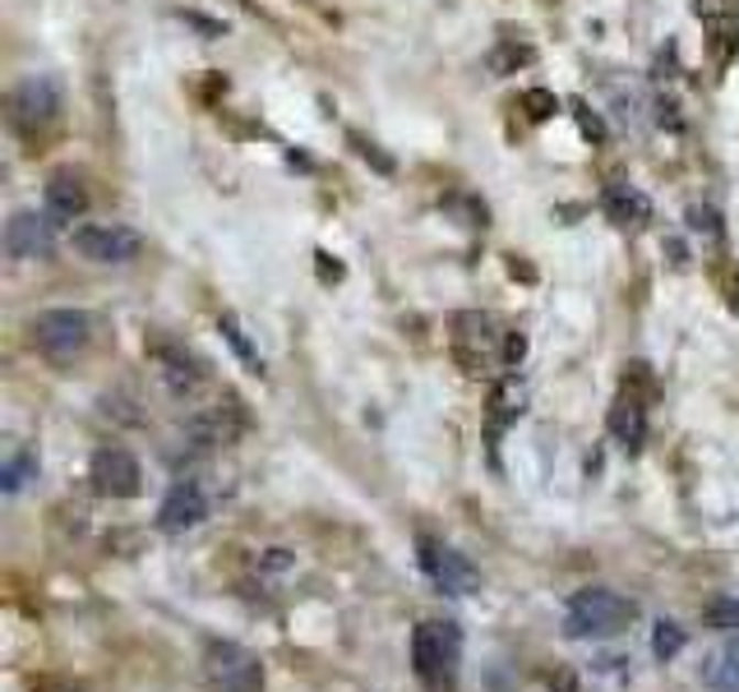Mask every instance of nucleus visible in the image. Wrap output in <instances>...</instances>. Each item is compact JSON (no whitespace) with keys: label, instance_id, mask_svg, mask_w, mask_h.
Here are the masks:
<instances>
[{"label":"nucleus","instance_id":"nucleus-1","mask_svg":"<svg viewBox=\"0 0 739 692\" xmlns=\"http://www.w3.org/2000/svg\"><path fill=\"white\" fill-rule=\"evenodd\" d=\"M412 670L431 692H453L463 679V628L448 618H425L412 633Z\"/></svg>","mask_w":739,"mask_h":692},{"label":"nucleus","instance_id":"nucleus-2","mask_svg":"<svg viewBox=\"0 0 739 692\" xmlns=\"http://www.w3.org/2000/svg\"><path fill=\"white\" fill-rule=\"evenodd\" d=\"M633 618H638V605L629 601V595L606 591V586L574 591L568 605H564L568 637H615V633H624Z\"/></svg>","mask_w":739,"mask_h":692},{"label":"nucleus","instance_id":"nucleus-3","mask_svg":"<svg viewBox=\"0 0 739 692\" xmlns=\"http://www.w3.org/2000/svg\"><path fill=\"white\" fill-rule=\"evenodd\" d=\"M204 679L213 692H264V660L241 641H208Z\"/></svg>","mask_w":739,"mask_h":692},{"label":"nucleus","instance_id":"nucleus-4","mask_svg":"<svg viewBox=\"0 0 739 692\" xmlns=\"http://www.w3.org/2000/svg\"><path fill=\"white\" fill-rule=\"evenodd\" d=\"M61 84L56 75H23L10 92V121L23 134H42L61 121Z\"/></svg>","mask_w":739,"mask_h":692},{"label":"nucleus","instance_id":"nucleus-5","mask_svg":"<svg viewBox=\"0 0 739 692\" xmlns=\"http://www.w3.org/2000/svg\"><path fill=\"white\" fill-rule=\"evenodd\" d=\"M88 338H93V323L84 309H42L33 319V347L46 361H75L88 347Z\"/></svg>","mask_w":739,"mask_h":692},{"label":"nucleus","instance_id":"nucleus-6","mask_svg":"<svg viewBox=\"0 0 739 692\" xmlns=\"http://www.w3.org/2000/svg\"><path fill=\"white\" fill-rule=\"evenodd\" d=\"M416 554H421V572L431 578L435 591L444 595H471L476 586H481V572L471 568L467 554H458L453 545L444 540H431V536H421L416 540Z\"/></svg>","mask_w":739,"mask_h":692},{"label":"nucleus","instance_id":"nucleus-7","mask_svg":"<svg viewBox=\"0 0 739 692\" xmlns=\"http://www.w3.org/2000/svg\"><path fill=\"white\" fill-rule=\"evenodd\" d=\"M75 250L84 259H93V264H130V259H139V250H144V241H139V231L130 227H116V222H88V227H75Z\"/></svg>","mask_w":739,"mask_h":692},{"label":"nucleus","instance_id":"nucleus-8","mask_svg":"<svg viewBox=\"0 0 739 692\" xmlns=\"http://www.w3.org/2000/svg\"><path fill=\"white\" fill-rule=\"evenodd\" d=\"M88 481L102 498H134L139 485H144V471H139L134 452L126 448H98L88 462Z\"/></svg>","mask_w":739,"mask_h":692},{"label":"nucleus","instance_id":"nucleus-9","mask_svg":"<svg viewBox=\"0 0 739 692\" xmlns=\"http://www.w3.org/2000/svg\"><path fill=\"white\" fill-rule=\"evenodd\" d=\"M56 250V218L23 208L6 222V254L10 259H52Z\"/></svg>","mask_w":739,"mask_h":692},{"label":"nucleus","instance_id":"nucleus-10","mask_svg":"<svg viewBox=\"0 0 739 692\" xmlns=\"http://www.w3.org/2000/svg\"><path fill=\"white\" fill-rule=\"evenodd\" d=\"M204 517H208V498H204L199 481H176L157 508V527L166 536H185V531H195Z\"/></svg>","mask_w":739,"mask_h":692},{"label":"nucleus","instance_id":"nucleus-11","mask_svg":"<svg viewBox=\"0 0 739 692\" xmlns=\"http://www.w3.org/2000/svg\"><path fill=\"white\" fill-rule=\"evenodd\" d=\"M458 338H453V351H458V361L467 365V374H486L481 365L495 361V342H499V332L486 315H458Z\"/></svg>","mask_w":739,"mask_h":692},{"label":"nucleus","instance_id":"nucleus-12","mask_svg":"<svg viewBox=\"0 0 739 692\" xmlns=\"http://www.w3.org/2000/svg\"><path fill=\"white\" fill-rule=\"evenodd\" d=\"M84 208H88V189L75 172H56L52 180H46V212H52L56 222L84 218Z\"/></svg>","mask_w":739,"mask_h":692},{"label":"nucleus","instance_id":"nucleus-13","mask_svg":"<svg viewBox=\"0 0 739 692\" xmlns=\"http://www.w3.org/2000/svg\"><path fill=\"white\" fill-rule=\"evenodd\" d=\"M606 425H610L615 443H624L629 452H638L642 443H648V411H642L638 397H619L610 407V416H606Z\"/></svg>","mask_w":739,"mask_h":692},{"label":"nucleus","instance_id":"nucleus-14","mask_svg":"<svg viewBox=\"0 0 739 692\" xmlns=\"http://www.w3.org/2000/svg\"><path fill=\"white\" fill-rule=\"evenodd\" d=\"M703 683L711 692H739V633L703 660Z\"/></svg>","mask_w":739,"mask_h":692},{"label":"nucleus","instance_id":"nucleus-15","mask_svg":"<svg viewBox=\"0 0 739 692\" xmlns=\"http://www.w3.org/2000/svg\"><path fill=\"white\" fill-rule=\"evenodd\" d=\"M606 212H610L619 227H638V222H648L652 204L642 199L638 189H629V185H610V189H606Z\"/></svg>","mask_w":739,"mask_h":692},{"label":"nucleus","instance_id":"nucleus-16","mask_svg":"<svg viewBox=\"0 0 739 692\" xmlns=\"http://www.w3.org/2000/svg\"><path fill=\"white\" fill-rule=\"evenodd\" d=\"M703 624L717 633H739V595H717V601L703 609Z\"/></svg>","mask_w":739,"mask_h":692},{"label":"nucleus","instance_id":"nucleus-17","mask_svg":"<svg viewBox=\"0 0 739 692\" xmlns=\"http://www.w3.org/2000/svg\"><path fill=\"white\" fill-rule=\"evenodd\" d=\"M684 641H688V633L680 624H671V618H661L656 633H652V656L656 660H675L684 651Z\"/></svg>","mask_w":739,"mask_h":692},{"label":"nucleus","instance_id":"nucleus-18","mask_svg":"<svg viewBox=\"0 0 739 692\" xmlns=\"http://www.w3.org/2000/svg\"><path fill=\"white\" fill-rule=\"evenodd\" d=\"M522 397H528V393H522V384H518V378H504V384L495 388V397H490V407H495V420L504 425V420L522 416Z\"/></svg>","mask_w":739,"mask_h":692},{"label":"nucleus","instance_id":"nucleus-19","mask_svg":"<svg viewBox=\"0 0 739 692\" xmlns=\"http://www.w3.org/2000/svg\"><path fill=\"white\" fill-rule=\"evenodd\" d=\"M33 471H37V458H33V452H19V458H10L6 471H0V481H6V494L23 490V481H29Z\"/></svg>","mask_w":739,"mask_h":692},{"label":"nucleus","instance_id":"nucleus-20","mask_svg":"<svg viewBox=\"0 0 739 692\" xmlns=\"http://www.w3.org/2000/svg\"><path fill=\"white\" fill-rule=\"evenodd\" d=\"M222 332H227V342L236 347V355H241V361H246V365H250L254 374H259V370H264V365H259V355H254V347L246 342V332H241V323H236L231 315H222Z\"/></svg>","mask_w":739,"mask_h":692},{"label":"nucleus","instance_id":"nucleus-21","mask_svg":"<svg viewBox=\"0 0 739 692\" xmlns=\"http://www.w3.org/2000/svg\"><path fill=\"white\" fill-rule=\"evenodd\" d=\"M522 107H528V116H532V121H551L559 102H555V92L532 88V92H522Z\"/></svg>","mask_w":739,"mask_h":692},{"label":"nucleus","instance_id":"nucleus-22","mask_svg":"<svg viewBox=\"0 0 739 692\" xmlns=\"http://www.w3.org/2000/svg\"><path fill=\"white\" fill-rule=\"evenodd\" d=\"M694 14H698L703 23H721V19L730 14V0H694Z\"/></svg>","mask_w":739,"mask_h":692},{"label":"nucleus","instance_id":"nucleus-23","mask_svg":"<svg viewBox=\"0 0 739 692\" xmlns=\"http://www.w3.org/2000/svg\"><path fill=\"white\" fill-rule=\"evenodd\" d=\"M688 227L694 231H707V235H717L721 227H717V212L711 208H688Z\"/></svg>","mask_w":739,"mask_h":692},{"label":"nucleus","instance_id":"nucleus-24","mask_svg":"<svg viewBox=\"0 0 739 692\" xmlns=\"http://www.w3.org/2000/svg\"><path fill=\"white\" fill-rule=\"evenodd\" d=\"M574 111H578V125H583V134L601 143V139H606V125H601V116H591L587 107H574Z\"/></svg>","mask_w":739,"mask_h":692},{"label":"nucleus","instance_id":"nucleus-25","mask_svg":"<svg viewBox=\"0 0 739 692\" xmlns=\"http://www.w3.org/2000/svg\"><path fill=\"white\" fill-rule=\"evenodd\" d=\"M351 143H356V153H361V157H374L379 172H393V162H389V157H379V153H374V143H366L361 134H351Z\"/></svg>","mask_w":739,"mask_h":692},{"label":"nucleus","instance_id":"nucleus-26","mask_svg":"<svg viewBox=\"0 0 739 692\" xmlns=\"http://www.w3.org/2000/svg\"><path fill=\"white\" fill-rule=\"evenodd\" d=\"M522 351H528V342H522V332H509L504 338V365H518Z\"/></svg>","mask_w":739,"mask_h":692},{"label":"nucleus","instance_id":"nucleus-27","mask_svg":"<svg viewBox=\"0 0 739 692\" xmlns=\"http://www.w3.org/2000/svg\"><path fill=\"white\" fill-rule=\"evenodd\" d=\"M37 692H88V688H75V683H42Z\"/></svg>","mask_w":739,"mask_h":692}]
</instances>
